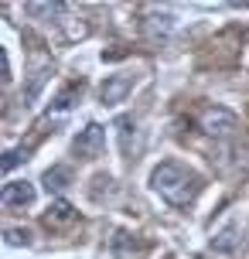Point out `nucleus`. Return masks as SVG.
Masks as SVG:
<instances>
[{
	"label": "nucleus",
	"mask_w": 249,
	"mask_h": 259,
	"mask_svg": "<svg viewBox=\"0 0 249 259\" xmlns=\"http://www.w3.org/2000/svg\"><path fill=\"white\" fill-rule=\"evenodd\" d=\"M150 188L174 208H188L195 205V198L201 194L205 181H201V174L181 164V160H160L157 167L150 170Z\"/></svg>",
	"instance_id": "f257e3e1"
},
{
	"label": "nucleus",
	"mask_w": 249,
	"mask_h": 259,
	"mask_svg": "<svg viewBox=\"0 0 249 259\" xmlns=\"http://www.w3.org/2000/svg\"><path fill=\"white\" fill-rule=\"evenodd\" d=\"M103 150H106V126H99V123H89L72 140V154L79 160H96V157H103Z\"/></svg>",
	"instance_id": "f03ea898"
},
{
	"label": "nucleus",
	"mask_w": 249,
	"mask_h": 259,
	"mask_svg": "<svg viewBox=\"0 0 249 259\" xmlns=\"http://www.w3.org/2000/svg\"><path fill=\"white\" fill-rule=\"evenodd\" d=\"M201 130H205L209 137H215V140H229L239 130V119H236V113H229L222 106H212V109L201 113Z\"/></svg>",
	"instance_id": "7ed1b4c3"
},
{
	"label": "nucleus",
	"mask_w": 249,
	"mask_h": 259,
	"mask_svg": "<svg viewBox=\"0 0 249 259\" xmlns=\"http://www.w3.org/2000/svg\"><path fill=\"white\" fill-rule=\"evenodd\" d=\"M34 198H38L34 184L7 181V184H4V191H0V205H4V211H24V208L34 205Z\"/></svg>",
	"instance_id": "20e7f679"
},
{
	"label": "nucleus",
	"mask_w": 249,
	"mask_h": 259,
	"mask_svg": "<svg viewBox=\"0 0 249 259\" xmlns=\"http://www.w3.org/2000/svg\"><path fill=\"white\" fill-rule=\"evenodd\" d=\"M137 78L133 75H106V82L99 85V103L103 106H119L133 92Z\"/></svg>",
	"instance_id": "39448f33"
},
{
	"label": "nucleus",
	"mask_w": 249,
	"mask_h": 259,
	"mask_svg": "<svg viewBox=\"0 0 249 259\" xmlns=\"http://www.w3.org/2000/svg\"><path fill=\"white\" fill-rule=\"evenodd\" d=\"M75 219H79V211L68 205V201H52L48 205V211H45V229H52V232H62V229H68V225H75Z\"/></svg>",
	"instance_id": "423d86ee"
},
{
	"label": "nucleus",
	"mask_w": 249,
	"mask_h": 259,
	"mask_svg": "<svg viewBox=\"0 0 249 259\" xmlns=\"http://www.w3.org/2000/svg\"><path fill=\"white\" fill-rule=\"evenodd\" d=\"M171 27H174V17H171V14H147V21H144V31L147 34H150V38H164V34H168Z\"/></svg>",
	"instance_id": "0eeeda50"
},
{
	"label": "nucleus",
	"mask_w": 249,
	"mask_h": 259,
	"mask_svg": "<svg viewBox=\"0 0 249 259\" xmlns=\"http://www.w3.org/2000/svg\"><path fill=\"white\" fill-rule=\"evenodd\" d=\"M116 126H119V137H123V154L130 157L133 150H137V119H133V116H123Z\"/></svg>",
	"instance_id": "6e6552de"
},
{
	"label": "nucleus",
	"mask_w": 249,
	"mask_h": 259,
	"mask_svg": "<svg viewBox=\"0 0 249 259\" xmlns=\"http://www.w3.org/2000/svg\"><path fill=\"white\" fill-rule=\"evenodd\" d=\"M68 184H72V170H68V167L45 170V188H48V191H65Z\"/></svg>",
	"instance_id": "1a4fd4ad"
},
{
	"label": "nucleus",
	"mask_w": 249,
	"mask_h": 259,
	"mask_svg": "<svg viewBox=\"0 0 249 259\" xmlns=\"http://www.w3.org/2000/svg\"><path fill=\"white\" fill-rule=\"evenodd\" d=\"M27 154H31L27 147H11V150L4 154V164H0V167H4V174H11V170L17 167L21 160H27Z\"/></svg>",
	"instance_id": "9d476101"
},
{
	"label": "nucleus",
	"mask_w": 249,
	"mask_h": 259,
	"mask_svg": "<svg viewBox=\"0 0 249 259\" xmlns=\"http://www.w3.org/2000/svg\"><path fill=\"white\" fill-rule=\"evenodd\" d=\"M24 11L38 17H55V14H65V4H27Z\"/></svg>",
	"instance_id": "9b49d317"
},
{
	"label": "nucleus",
	"mask_w": 249,
	"mask_h": 259,
	"mask_svg": "<svg viewBox=\"0 0 249 259\" xmlns=\"http://www.w3.org/2000/svg\"><path fill=\"white\" fill-rule=\"evenodd\" d=\"M79 96H82V82H72V85H68L58 99H55V109H68V106H72V99H79Z\"/></svg>",
	"instance_id": "f8f14e48"
},
{
	"label": "nucleus",
	"mask_w": 249,
	"mask_h": 259,
	"mask_svg": "<svg viewBox=\"0 0 249 259\" xmlns=\"http://www.w3.org/2000/svg\"><path fill=\"white\" fill-rule=\"evenodd\" d=\"M4 235H7V242H11V246H21V242H27V239H31V232H27V229H4Z\"/></svg>",
	"instance_id": "ddd939ff"
},
{
	"label": "nucleus",
	"mask_w": 249,
	"mask_h": 259,
	"mask_svg": "<svg viewBox=\"0 0 249 259\" xmlns=\"http://www.w3.org/2000/svg\"><path fill=\"white\" fill-rule=\"evenodd\" d=\"M0 68H4V85L11 82V58H7V52H0Z\"/></svg>",
	"instance_id": "4468645a"
}]
</instances>
